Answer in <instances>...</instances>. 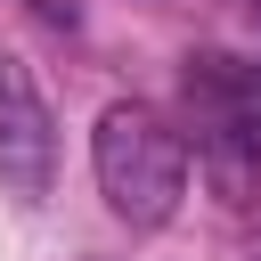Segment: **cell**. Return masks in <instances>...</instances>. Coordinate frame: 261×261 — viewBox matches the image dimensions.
Wrapping results in <instances>:
<instances>
[{
  "mask_svg": "<svg viewBox=\"0 0 261 261\" xmlns=\"http://www.w3.org/2000/svg\"><path fill=\"white\" fill-rule=\"evenodd\" d=\"M188 106L196 122H228L261 147V65H237V57H188Z\"/></svg>",
  "mask_w": 261,
  "mask_h": 261,
  "instance_id": "3957f363",
  "label": "cell"
},
{
  "mask_svg": "<svg viewBox=\"0 0 261 261\" xmlns=\"http://www.w3.org/2000/svg\"><path fill=\"white\" fill-rule=\"evenodd\" d=\"M90 163H98V196L114 204V220L130 228H163L179 212L188 188V147L155 106H106L90 130Z\"/></svg>",
  "mask_w": 261,
  "mask_h": 261,
  "instance_id": "6da1fadb",
  "label": "cell"
},
{
  "mask_svg": "<svg viewBox=\"0 0 261 261\" xmlns=\"http://www.w3.org/2000/svg\"><path fill=\"white\" fill-rule=\"evenodd\" d=\"M49 171H57L49 98H41L33 65L0 49V196H8L16 212H33V204L49 196Z\"/></svg>",
  "mask_w": 261,
  "mask_h": 261,
  "instance_id": "7a4b0ae2",
  "label": "cell"
}]
</instances>
